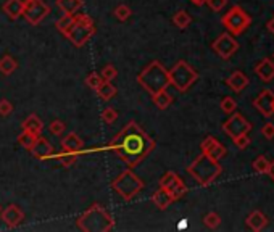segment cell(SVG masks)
<instances>
[{
  "mask_svg": "<svg viewBox=\"0 0 274 232\" xmlns=\"http://www.w3.org/2000/svg\"><path fill=\"white\" fill-rule=\"evenodd\" d=\"M76 226L83 232H108L115 228V219L102 205L92 203L78 218Z\"/></svg>",
  "mask_w": 274,
  "mask_h": 232,
  "instance_id": "2",
  "label": "cell"
},
{
  "mask_svg": "<svg viewBox=\"0 0 274 232\" xmlns=\"http://www.w3.org/2000/svg\"><path fill=\"white\" fill-rule=\"evenodd\" d=\"M226 84L234 92H242L248 86V78L242 71H234L226 79Z\"/></svg>",
  "mask_w": 274,
  "mask_h": 232,
  "instance_id": "19",
  "label": "cell"
},
{
  "mask_svg": "<svg viewBox=\"0 0 274 232\" xmlns=\"http://www.w3.org/2000/svg\"><path fill=\"white\" fill-rule=\"evenodd\" d=\"M203 223H205V226L210 229H216L218 226L221 224V218H219L218 213L210 211L208 214H205V218H203Z\"/></svg>",
  "mask_w": 274,
  "mask_h": 232,
  "instance_id": "31",
  "label": "cell"
},
{
  "mask_svg": "<svg viewBox=\"0 0 274 232\" xmlns=\"http://www.w3.org/2000/svg\"><path fill=\"white\" fill-rule=\"evenodd\" d=\"M273 113H274V102H273Z\"/></svg>",
  "mask_w": 274,
  "mask_h": 232,
  "instance_id": "48",
  "label": "cell"
},
{
  "mask_svg": "<svg viewBox=\"0 0 274 232\" xmlns=\"http://www.w3.org/2000/svg\"><path fill=\"white\" fill-rule=\"evenodd\" d=\"M78 156L79 155H74V153H60V155H57V156H54L55 160H58L60 161V163L63 165V166H71V165H74L76 163V160H78Z\"/></svg>",
  "mask_w": 274,
  "mask_h": 232,
  "instance_id": "33",
  "label": "cell"
},
{
  "mask_svg": "<svg viewBox=\"0 0 274 232\" xmlns=\"http://www.w3.org/2000/svg\"><path fill=\"white\" fill-rule=\"evenodd\" d=\"M95 34V23L86 13H74L71 26L63 34L74 47H84L89 42L91 37Z\"/></svg>",
  "mask_w": 274,
  "mask_h": 232,
  "instance_id": "4",
  "label": "cell"
},
{
  "mask_svg": "<svg viewBox=\"0 0 274 232\" xmlns=\"http://www.w3.org/2000/svg\"><path fill=\"white\" fill-rule=\"evenodd\" d=\"M16 68H18V61L11 55H3L0 58V73L5 74V76H10L11 73H15Z\"/></svg>",
  "mask_w": 274,
  "mask_h": 232,
  "instance_id": "26",
  "label": "cell"
},
{
  "mask_svg": "<svg viewBox=\"0 0 274 232\" xmlns=\"http://www.w3.org/2000/svg\"><path fill=\"white\" fill-rule=\"evenodd\" d=\"M232 141H234L236 147H237V148H241V150L247 148V147H248V144H250L248 134H242V136H237V137H234V139H232Z\"/></svg>",
  "mask_w": 274,
  "mask_h": 232,
  "instance_id": "41",
  "label": "cell"
},
{
  "mask_svg": "<svg viewBox=\"0 0 274 232\" xmlns=\"http://www.w3.org/2000/svg\"><path fill=\"white\" fill-rule=\"evenodd\" d=\"M221 171H223V168H221L218 161L210 158L205 153L197 156V158L187 166V173L200 185H210L219 176Z\"/></svg>",
  "mask_w": 274,
  "mask_h": 232,
  "instance_id": "5",
  "label": "cell"
},
{
  "mask_svg": "<svg viewBox=\"0 0 274 232\" xmlns=\"http://www.w3.org/2000/svg\"><path fill=\"white\" fill-rule=\"evenodd\" d=\"M266 224H268V218H266L261 211H253V213L248 214V218H247V226H248V228L252 229V231L258 232V231L263 229Z\"/></svg>",
  "mask_w": 274,
  "mask_h": 232,
  "instance_id": "23",
  "label": "cell"
},
{
  "mask_svg": "<svg viewBox=\"0 0 274 232\" xmlns=\"http://www.w3.org/2000/svg\"><path fill=\"white\" fill-rule=\"evenodd\" d=\"M165 190L171 195V199H173L174 202H176V200H179V199H183V197H184L185 194H187V185H185L183 179H181V177L178 176L170 185H168V187H166Z\"/></svg>",
  "mask_w": 274,
  "mask_h": 232,
  "instance_id": "20",
  "label": "cell"
},
{
  "mask_svg": "<svg viewBox=\"0 0 274 232\" xmlns=\"http://www.w3.org/2000/svg\"><path fill=\"white\" fill-rule=\"evenodd\" d=\"M112 189L121 197V199L129 202L136 195L141 194V190L144 189V181L136 173H132V170L129 168V170L121 173L116 179H113Z\"/></svg>",
  "mask_w": 274,
  "mask_h": 232,
  "instance_id": "6",
  "label": "cell"
},
{
  "mask_svg": "<svg viewBox=\"0 0 274 232\" xmlns=\"http://www.w3.org/2000/svg\"><path fill=\"white\" fill-rule=\"evenodd\" d=\"M268 29H270V31L274 34V16H273L270 21H268Z\"/></svg>",
  "mask_w": 274,
  "mask_h": 232,
  "instance_id": "45",
  "label": "cell"
},
{
  "mask_svg": "<svg viewBox=\"0 0 274 232\" xmlns=\"http://www.w3.org/2000/svg\"><path fill=\"white\" fill-rule=\"evenodd\" d=\"M155 147L156 142L150 137L149 132L144 131L136 121H131L108 142L105 148L113 152L132 170L141 165L153 152Z\"/></svg>",
  "mask_w": 274,
  "mask_h": 232,
  "instance_id": "1",
  "label": "cell"
},
{
  "mask_svg": "<svg viewBox=\"0 0 274 232\" xmlns=\"http://www.w3.org/2000/svg\"><path fill=\"white\" fill-rule=\"evenodd\" d=\"M113 13H115L116 20H118V21H126V20H129V16L132 15V10L127 7V5L121 3V5H118V7L115 8Z\"/></svg>",
  "mask_w": 274,
  "mask_h": 232,
  "instance_id": "30",
  "label": "cell"
},
{
  "mask_svg": "<svg viewBox=\"0 0 274 232\" xmlns=\"http://www.w3.org/2000/svg\"><path fill=\"white\" fill-rule=\"evenodd\" d=\"M116 119H118V112H116L115 108L107 107L102 112V121L105 124H113Z\"/></svg>",
  "mask_w": 274,
  "mask_h": 232,
  "instance_id": "32",
  "label": "cell"
},
{
  "mask_svg": "<svg viewBox=\"0 0 274 232\" xmlns=\"http://www.w3.org/2000/svg\"><path fill=\"white\" fill-rule=\"evenodd\" d=\"M227 0H207V5L213 11H221L224 7H226Z\"/></svg>",
  "mask_w": 274,
  "mask_h": 232,
  "instance_id": "42",
  "label": "cell"
},
{
  "mask_svg": "<svg viewBox=\"0 0 274 232\" xmlns=\"http://www.w3.org/2000/svg\"><path fill=\"white\" fill-rule=\"evenodd\" d=\"M236 108H237V103L232 97H224L223 100H221V110H223L224 113H227V115L234 113Z\"/></svg>",
  "mask_w": 274,
  "mask_h": 232,
  "instance_id": "36",
  "label": "cell"
},
{
  "mask_svg": "<svg viewBox=\"0 0 274 232\" xmlns=\"http://www.w3.org/2000/svg\"><path fill=\"white\" fill-rule=\"evenodd\" d=\"M185 226H187V223H185V219H183V221L179 223V226H178V228H179V229H184Z\"/></svg>",
  "mask_w": 274,
  "mask_h": 232,
  "instance_id": "47",
  "label": "cell"
},
{
  "mask_svg": "<svg viewBox=\"0 0 274 232\" xmlns=\"http://www.w3.org/2000/svg\"><path fill=\"white\" fill-rule=\"evenodd\" d=\"M152 202H153V205L158 208V210H166L174 200L171 199V195L168 194L165 189L160 187L158 190H155L153 195H152Z\"/></svg>",
  "mask_w": 274,
  "mask_h": 232,
  "instance_id": "21",
  "label": "cell"
},
{
  "mask_svg": "<svg viewBox=\"0 0 274 232\" xmlns=\"http://www.w3.org/2000/svg\"><path fill=\"white\" fill-rule=\"evenodd\" d=\"M255 71L263 83H271L274 79V61L270 60V58H263V60L256 65Z\"/></svg>",
  "mask_w": 274,
  "mask_h": 232,
  "instance_id": "16",
  "label": "cell"
},
{
  "mask_svg": "<svg viewBox=\"0 0 274 232\" xmlns=\"http://www.w3.org/2000/svg\"><path fill=\"white\" fill-rule=\"evenodd\" d=\"M50 15V7L44 0H23V18L31 26L40 25Z\"/></svg>",
  "mask_w": 274,
  "mask_h": 232,
  "instance_id": "9",
  "label": "cell"
},
{
  "mask_svg": "<svg viewBox=\"0 0 274 232\" xmlns=\"http://www.w3.org/2000/svg\"><path fill=\"white\" fill-rule=\"evenodd\" d=\"M137 83L145 92L153 95L163 89H168V86H170V74H168V69L158 60H153L139 73Z\"/></svg>",
  "mask_w": 274,
  "mask_h": 232,
  "instance_id": "3",
  "label": "cell"
},
{
  "mask_svg": "<svg viewBox=\"0 0 274 232\" xmlns=\"http://www.w3.org/2000/svg\"><path fill=\"white\" fill-rule=\"evenodd\" d=\"M221 23H223V26L232 34V36H241V34L250 26L252 18L247 15L245 10L241 8L239 5H234V7L221 18Z\"/></svg>",
  "mask_w": 274,
  "mask_h": 232,
  "instance_id": "8",
  "label": "cell"
},
{
  "mask_svg": "<svg viewBox=\"0 0 274 232\" xmlns=\"http://www.w3.org/2000/svg\"><path fill=\"white\" fill-rule=\"evenodd\" d=\"M268 174H270V176L274 179V161H271V163H270V168H268V171H266Z\"/></svg>",
  "mask_w": 274,
  "mask_h": 232,
  "instance_id": "44",
  "label": "cell"
},
{
  "mask_svg": "<svg viewBox=\"0 0 274 232\" xmlns=\"http://www.w3.org/2000/svg\"><path fill=\"white\" fill-rule=\"evenodd\" d=\"M23 219H25V213H23V210L20 206L8 205V206H5L2 210V221L10 229L18 228V226L23 223Z\"/></svg>",
  "mask_w": 274,
  "mask_h": 232,
  "instance_id": "12",
  "label": "cell"
},
{
  "mask_svg": "<svg viewBox=\"0 0 274 232\" xmlns=\"http://www.w3.org/2000/svg\"><path fill=\"white\" fill-rule=\"evenodd\" d=\"M168 74H170V84L176 87L179 92H187L192 87V84L199 79V73L184 60H179L168 71Z\"/></svg>",
  "mask_w": 274,
  "mask_h": 232,
  "instance_id": "7",
  "label": "cell"
},
{
  "mask_svg": "<svg viewBox=\"0 0 274 232\" xmlns=\"http://www.w3.org/2000/svg\"><path fill=\"white\" fill-rule=\"evenodd\" d=\"M152 100H153V105L158 110H166L173 103V97L166 89H163L152 95Z\"/></svg>",
  "mask_w": 274,
  "mask_h": 232,
  "instance_id": "24",
  "label": "cell"
},
{
  "mask_svg": "<svg viewBox=\"0 0 274 232\" xmlns=\"http://www.w3.org/2000/svg\"><path fill=\"white\" fill-rule=\"evenodd\" d=\"M261 134H263L266 139H274V124L266 123L263 127H261Z\"/></svg>",
  "mask_w": 274,
  "mask_h": 232,
  "instance_id": "43",
  "label": "cell"
},
{
  "mask_svg": "<svg viewBox=\"0 0 274 232\" xmlns=\"http://www.w3.org/2000/svg\"><path fill=\"white\" fill-rule=\"evenodd\" d=\"M202 153H205V155L210 156V158L219 161V160L226 155V147H224L223 144H219L218 141H214V142L205 150V152H202Z\"/></svg>",
  "mask_w": 274,
  "mask_h": 232,
  "instance_id": "27",
  "label": "cell"
},
{
  "mask_svg": "<svg viewBox=\"0 0 274 232\" xmlns=\"http://www.w3.org/2000/svg\"><path fill=\"white\" fill-rule=\"evenodd\" d=\"M11 112H13V105H11V102L7 100V98H2L0 100V116H10Z\"/></svg>",
  "mask_w": 274,
  "mask_h": 232,
  "instance_id": "40",
  "label": "cell"
},
{
  "mask_svg": "<svg viewBox=\"0 0 274 232\" xmlns=\"http://www.w3.org/2000/svg\"><path fill=\"white\" fill-rule=\"evenodd\" d=\"M212 49L216 52L221 58L227 60V58H231L237 52L239 44H237V40L232 37V34L224 32V34H221L216 40H214L213 45H212Z\"/></svg>",
  "mask_w": 274,
  "mask_h": 232,
  "instance_id": "11",
  "label": "cell"
},
{
  "mask_svg": "<svg viewBox=\"0 0 274 232\" xmlns=\"http://www.w3.org/2000/svg\"><path fill=\"white\" fill-rule=\"evenodd\" d=\"M49 131H50V134L52 136H61L63 132L66 131V126H65V123H63V121H60V119H55V121H52V123L49 124Z\"/></svg>",
  "mask_w": 274,
  "mask_h": 232,
  "instance_id": "35",
  "label": "cell"
},
{
  "mask_svg": "<svg viewBox=\"0 0 274 232\" xmlns=\"http://www.w3.org/2000/svg\"><path fill=\"white\" fill-rule=\"evenodd\" d=\"M102 81L103 79H102V76L98 73H91L89 76L86 78V84H87V87H91V89L95 90L97 87L102 84Z\"/></svg>",
  "mask_w": 274,
  "mask_h": 232,
  "instance_id": "38",
  "label": "cell"
},
{
  "mask_svg": "<svg viewBox=\"0 0 274 232\" xmlns=\"http://www.w3.org/2000/svg\"><path fill=\"white\" fill-rule=\"evenodd\" d=\"M39 136H34V134H31V132H28V131H23L21 134L18 136V139H16V142H18L23 148H26V150H29L34 145V142H36V139H37Z\"/></svg>",
  "mask_w": 274,
  "mask_h": 232,
  "instance_id": "29",
  "label": "cell"
},
{
  "mask_svg": "<svg viewBox=\"0 0 274 232\" xmlns=\"http://www.w3.org/2000/svg\"><path fill=\"white\" fill-rule=\"evenodd\" d=\"M2 10L11 21H16L23 15V0H7L2 5Z\"/></svg>",
  "mask_w": 274,
  "mask_h": 232,
  "instance_id": "18",
  "label": "cell"
},
{
  "mask_svg": "<svg viewBox=\"0 0 274 232\" xmlns=\"http://www.w3.org/2000/svg\"><path fill=\"white\" fill-rule=\"evenodd\" d=\"M250 129H252V124H250L247 118H244L241 113H234L231 118H227V121L223 124V131L231 139L242 136V134H248Z\"/></svg>",
  "mask_w": 274,
  "mask_h": 232,
  "instance_id": "10",
  "label": "cell"
},
{
  "mask_svg": "<svg viewBox=\"0 0 274 232\" xmlns=\"http://www.w3.org/2000/svg\"><path fill=\"white\" fill-rule=\"evenodd\" d=\"M173 23L176 25V28L185 29V28H187V26L190 25V23H192V18H190V15H189L185 10H179V11H176V13H174Z\"/></svg>",
  "mask_w": 274,
  "mask_h": 232,
  "instance_id": "28",
  "label": "cell"
},
{
  "mask_svg": "<svg viewBox=\"0 0 274 232\" xmlns=\"http://www.w3.org/2000/svg\"><path fill=\"white\" fill-rule=\"evenodd\" d=\"M84 5V0H57V7L63 15H74Z\"/></svg>",
  "mask_w": 274,
  "mask_h": 232,
  "instance_id": "22",
  "label": "cell"
},
{
  "mask_svg": "<svg viewBox=\"0 0 274 232\" xmlns=\"http://www.w3.org/2000/svg\"><path fill=\"white\" fill-rule=\"evenodd\" d=\"M273 102H274V92L270 89H265L260 92V95L255 98L253 105L258 108V112L266 116V118H270L273 115Z\"/></svg>",
  "mask_w": 274,
  "mask_h": 232,
  "instance_id": "14",
  "label": "cell"
},
{
  "mask_svg": "<svg viewBox=\"0 0 274 232\" xmlns=\"http://www.w3.org/2000/svg\"><path fill=\"white\" fill-rule=\"evenodd\" d=\"M97 95L102 98V100L108 102L116 95V87L112 84V81H102V84L95 89Z\"/></svg>",
  "mask_w": 274,
  "mask_h": 232,
  "instance_id": "25",
  "label": "cell"
},
{
  "mask_svg": "<svg viewBox=\"0 0 274 232\" xmlns=\"http://www.w3.org/2000/svg\"><path fill=\"white\" fill-rule=\"evenodd\" d=\"M176 177H178V174L174 173V171H166V173L160 177V181H158V182H160V187H161V189H166L168 185H170Z\"/></svg>",
  "mask_w": 274,
  "mask_h": 232,
  "instance_id": "39",
  "label": "cell"
},
{
  "mask_svg": "<svg viewBox=\"0 0 274 232\" xmlns=\"http://www.w3.org/2000/svg\"><path fill=\"white\" fill-rule=\"evenodd\" d=\"M100 76L103 81H113L116 76H118V69H116L113 65H105L100 71Z\"/></svg>",
  "mask_w": 274,
  "mask_h": 232,
  "instance_id": "37",
  "label": "cell"
},
{
  "mask_svg": "<svg viewBox=\"0 0 274 232\" xmlns=\"http://www.w3.org/2000/svg\"><path fill=\"white\" fill-rule=\"evenodd\" d=\"M190 2L194 5H197V7H202L203 3H207V0H190Z\"/></svg>",
  "mask_w": 274,
  "mask_h": 232,
  "instance_id": "46",
  "label": "cell"
},
{
  "mask_svg": "<svg viewBox=\"0 0 274 232\" xmlns=\"http://www.w3.org/2000/svg\"><path fill=\"white\" fill-rule=\"evenodd\" d=\"M270 163H271V161L268 160L266 156L260 155L258 158H256V160L253 161V170H255L256 173H266L268 168H270Z\"/></svg>",
  "mask_w": 274,
  "mask_h": 232,
  "instance_id": "34",
  "label": "cell"
},
{
  "mask_svg": "<svg viewBox=\"0 0 274 232\" xmlns=\"http://www.w3.org/2000/svg\"><path fill=\"white\" fill-rule=\"evenodd\" d=\"M0 213H2V206H0Z\"/></svg>",
  "mask_w": 274,
  "mask_h": 232,
  "instance_id": "49",
  "label": "cell"
},
{
  "mask_svg": "<svg viewBox=\"0 0 274 232\" xmlns=\"http://www.w3.org/2000/svg\"><path fill=\"white\" fill-rule=\"evenodd\" d=\"M83 150H84V142H83V139L76 134V132H69V134H66V137L61 141V152L63 153L79 155V153H83Z\"/></svg>",
  "mask_w": 274,
  "mask_h": 232,
  "instance_id": "15",
  "label": "cell"
},
{
  "mask_svg": "<svg viewBox=\"0 0 274 232\" xmlns=\"http://www.w3.org/2000/svg\"><path fill=\"white\" fill-rule=\"evenodd\" d=\"M29 152L34 156V158L37 160H47L50 158L52 155H54V145L50 144L49 139H45L42 136H39L36 139V142L31 148H29Z\"/></svg>",
  "mask_w": 274,
  "mask_h": 232,
  "instance_id": "13",
  "label": "cell"
},
{
  "mask_svg": "<svg viewBox=\"0 0 274 232\" xmlns=\"http://www.w3.org/2000/svg\"><path fill=\"white\" fill-rule=\"evenodd\" d=\"M21 127H23V131L31 132V134H34V136H42L44 123H42V119H40L36 113H31L25 121H23Z\"/></svg>",
  "mask_w": 274,
  "mask_h": 232,
  "instance_id": "17",
  "label": "cell"
}]
</instances>
